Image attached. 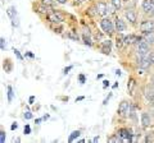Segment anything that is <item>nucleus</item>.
<instances>
[{
	"label": "nucleus",
	"instance_id": "nucleus-31",
	"mask_svg": "<svg viewBox=\"0 0 154 143\" xmlns=\"http://www.w3.org/2000/svg\"><path fill=\"white\" fill-rule=\"evenodd\" d=\"M14 53H16L17 58H18L19 60H22V55H21V54H19V51H18V50H16V51H14Z\"/></svg>",
	"mask_w": 154,
	"mask_h": 143
},
{
	"label": "nucleus",
	"instance_id": "nucleus-25",
	"mask_svg": "<svg viewBox=\"0 0 154 143\" xmlns=\"http://www.w3.org/2000/svg\"><path fill=\"white\" fill-rule=\"evenodd\" d=\"M41 3L44 5H48V7H50V5L53 4V0H41Z\"/></svg>",
	"mask_w": 154,
	"mask_h": 143
},
{
	"label": "nucleus",
	"instance_id": "nucleus-35",
	"mask_svg": "<svg viewBox=\"0 0 154 143\" xmlns=\"http://www.w3.org/2000/svg\"><path fill=\"white\" fill-rule=\"evenodd\" d=\"M33 101H35V96H31L30 97V104H32Z\"/></svg>",
	"mask_w": 154,
	"mask_h": 143
},
{
	"label": "nucleus",
	"instance_id": "nucleus-19",
	"mask_svg": "<svg viewBox=\"0 0 154 143\" xmlns=\"http://www.w3.org/2000/svg\"><path fill=\"white\" fill-rule=\"evenodd\" d=\"M82 38H84V44L85 45H87V46H91V45H93V42H91V40H90V35H86V33H84Z\"/></svg>",
	"mask_w": 154,
	"mask_h": 143
},
{
	"label": "nucleus",
	"instance_id": "nucleus-10",
	"mask_svg": "<svg viewBox=\"0 0 154 143\" xmlns=\"http://www.w3.org/2000/svg\"><path fill=\"white\" fill-rule=\"evenodd\" d=\"M140 41V37H136L135 35H128L125 37V45H134V44H138V42Z\"/></svg>",
	"mask_w": 154,
	"mask_h": 143
},
{
	"label": "nucleus",
	"instance_id": "nucleus-7",
	"mask_svg": "<svg viewBox=\"0 0 154 143\" xmlns=\"http://www.w3.org/2000/svg\"><path fill=\"white\" fill-rule=\"evenodd\" d=\"M96 12H98V14L100 17H105L108 14V7H107V4L105 3H98V5H96Z\"/></svg>",
	"mask_w": 154,
	"mask_h": 143
},
{
	"label": "nucleus",
	"instance_id": "nucleus-6",
	"mask_svg": "<svg viewBox=\"0 0 154 143\" xmlns=\"http://www.w3.org/2000/svg\"><path fill=\"white\" fill-rule=\"evenodd\" d=\"M48 19H49L50 22H53V23H57V24H59L61 22H63V17H62L61 13H58V12L49 13L48 14Z\"/></svg>",
	"mask_w": 154,
	"mask_h": 143
},
{
	"label": "nucleus",
	"instance_id": "nucleus-1",
	"mask_svg": "<svg viewBox=\"0 0 154 143\" xmlns=\"http://www.w3.org/2000/svg\"><path fill=\"white\" fill-rule=\"evenodd\" d=\"M149 42L145 38H140V41L136 44V54H138L139 58L149 55Z\"/></svg>",
	"mask_w": 154,
	"mask_h": 143
},
{
	"label": "nucleus",
	"instance_id": "nucleus-26",
	"mask_svg": "<svg viewBox=\"0 0 154 143\" xmlns=\"http://www.w3.org/2000/svg\"><path fill=\"white\" fill-rule=\"evenodd\" d=\"M0 142H1V143L5 142V133H4V130H1V133H0Z\"/></svg>",
	"mask_w": 154,
	"mask_h": 143
},
{
	"label": "nucleus",
	"instance_id": "nucleus-13",
	"mask_svg": "<svg viewBox=\"0 0 154 143\" xmlns=\"http://www.w3.org/2000/svg\"><path fill=\"white\" fill-rule=\"evenodd\" d=\"M116 30L118 32H123L126 30V24H125V22L122 19H118V18L116 19Z\"/></svg>",
	"mask_w": 154,
	"mask_h": 143
},
{
	"label": "nucleus",
	"instance_id": "nucleus-21",
	"mask_svg": "<svg viewBox=\"0 0 154 143\" xmlns=\"http://www.w3.org/2000/svg\"><path fill=\"white\" fill-rule=\"evenodd\" d=\"M80 136V130H75V132H72L71 133V136H70V138H68V142H72L75 138H77V137Z\"/></svg>",
	"mask_w": 154,
	"mask_h": 143
},
{
	"label": "nucleus",
	"instance_id": "nucleus-9",
	"mask_svg": "<svg viewBox=\"0 0 154 143\" xmlns=\"http://www.w3.org/2000/svg\"><path fill=\"white\" fill-rule=\"evenodd\" d=\"M125 17L128 19V22H131V23H136V12L132 9H126L125 10Z\"/></svg>",
	"mask_w": 154,
	"mask_h": 143
},
{
	"label": "nucleus",
	"instance_id": "nucleus-39",
	"mask_svg": "<svg viewBox=\"0 0 154 143\" xmlns=\"http://www.w3.org/2000/svg\"><path fill=\"white\" fill-rule=\"evenodd\" d=\"M152 84H153V86H154V76H153V77H152Z\"/></svg>",
	"mask_w": 154,
	"mask_h": 143
},
{
	"label": "nucleus",
	"instance_id": "nucleus-41",
	"mask_svg": "<svg viewBox=\"0 0 154 143\" xmlns=\"http://www.w3.org/2000/svg\"><path fill=\"white\" fill-rule=\"evenodd\" d=\"M153 14H154V10H153Z\"/></svg>",
	"mask_w": 154,
	"mask_h": 143
},
{
	"label": "nucleus",
	"instance_id": "nucleus-40",
	"mask_svg": "<svg viewBox=\"0 0 154 143\" xmlns=\"http://www.w3.org/2000/svg\"><path fill=\"white\" fill-rule=\"evenodd\" d=\"M78 1H80V3H84V1H85V0H78Z\"/></svg>",
	"mask_w": 154,
	"mask_h": 143
},
{
	"label": "nucleus",
	"instance_id": "nucleus-5",
	"mask_svg": "<svg viewBox=\"0 0 154 143\" xmlns=\"http://www.w3.org/2000/svg\"><path fill=\"white\" fill-rule=\"evenodd\" d=\"M140 31L141 32H144V33L154 31V22L153 21H144L140 24Z\"/></svg>",
	"mask_w": 154,
	"mask_h": 143
},
{
	"label": "nucleus",
	"instance_id": "nucleus-17",
	"mask_svg": "<svg viewBox=\"0 0 154 143\" xmlns=\"http://www.w3.org/2000/svg\"><path fill=\"white\" fill-rule=\"evenodd\" d=\"M116 45H117V47H118V49H121L122 45H125V37H122V36H118V37H117Z\"/></svg>",
	"mask_w": 154,
	"mask_h": 143
},
{
	"label": "nucleus",
	"instance_id": "nucleus-8",
	"mask_svg": "<svg viewBox=\"0 0 154 143\" xmlns=\"http://www.w3.org/2000/svg\"><path fill=\"white\" fill-rule=\"evenodd\" d=\"M141 125L142 128H149L152 125V118L148 113H142L141 114Z\"/></svg>",
	"mask_w": 154,
	"mask_h": 143
},
{
	"label": "nucleus",
	"instance_id": "nucleus-16",
	"mask_svg": "<svg viewBox=\"0 0 154 143\" xmlns=\"http://www.w3.org/2000/svg\"><path fill=\"white\" fill-rule=\"evenodd\" d=\"M144 38L147 40V41L149 42L150 45H153L154 44V31H152V32H147V33H145Z\"/></svg>",
	"mask_w": 154,
	"mask_h": 143
},
{
	"label": "nucleus",
	"instance_id": "nucleus-15",
	"mask_svg": "<svg viewBox=\"0 0 154 143\" xmlns=\"http://www.w3.org/2000/svg\"><path fill=\"white\" fill-rule=\"evenodd\" d=\"M135 86H136V83H135V79L134 78H130V81H128V84H127V90H128V93L130 95H134V88H135Z\"/></svg>",
	"mask_w": 154,
	"mask_h": 143
},
{
	"label": "nucleus",
	"instance_id": "nucleus-3",
	"mask_svg": "<svg viewBox=\"0 0 154 143\" xmlns=\"http://www.w3.org/2000/svg\"><path fill=\"white\" fill-rule=\"evenodd\" d=\"M100 27H102V30L104 31L105 33H109V35H112L113 31H114L113 23H112V21H110L109 18H103L100 21Z\"/></svg>",
	"mask_w": 154,
	"mask_h": 143
},
{
	"label": "nucleus",
	"instance_id": "nucleus-4",
	"mask_svg": "<svg viewBox=\"0 0 154 143\" xmlns=\"http://www.w3.org/2000/svg\"><path fill=\"white\" fill-rule=\"evenodd\" d=\"M138 64H139V68H140V69H149L150 65H152V61H150V59H149V55L142 56V58H139L138 59Z\"/></svg>",
	"mask_w": 154,
	"mask_h": 143
},
{
	"label": "nucleus",
	"instance_id": "nucleus-14",
	"mask_svg": "<svg viewBox=\"0 0 154 143\" xmlns=\"http://www.w3.org/2000/svg\"><path fill=\"white\" fill-rule=\"evenodd\" d=\"M102 51H103V54H109L110 53V41L109 40H105V41L103 42Z\"/></svg>",
	"mask_w": 154,
	"mask_h": 143
},
{
	"label": "nucleus",
	"instance_id": "nucleus-33",
	"mask_svg": "<svg viewBox=\"0 0 154 143\" xmlns=\"http://www.w3.org/2000/svg\"><path fill=\"white\" fill-rule=\"evenodd\" d=\"M71 69H72V67H67V68H65V69H64V74H67V73H68V72H70Z\"/></svg>",
	"mask_w": 154,
	"mask_h": 143
},
{
	"label": "nucleus",
	"instance_id": "nucleus-37",
	"mask_svg": "<svg viewBox=\"0 0 154 143\" xmlns=\"http://www.w3.org/2000/svg\"><path fill=\"white\" fill-rule=\"evenodd\" d=\"M27 56H30V58H33V54H32V53H30V51H28V53H27Z\"/></svg>",
	"mask_w": 154,
	"mask_h": 143
},
{
	"label": "nucleus",
	"instance_id": "nucleus-34",
	"mask_svg": "<svg viewBox=\"0 0 154 143\" xmlns=\"http://www.w3.org/2000/svg\"><path fill=\"white\" fill-rule=\"evenodd\" d=\"M103 86H104V87H108V86H109V82H108V81H104V82H103Z\"/></svg>",
	"mask_w": 154,
	"mask_h": 143
},
{
	"label": "nucleus",
	"instance_id": "nucleus-24",
	"mask_svg": "<svg viewBox=\"0 0 154 143\" xmlns=\"http://www.w3.org/2000/svg\"><path fill=\"white\" fill-rule=\"evenodd\" d=\"M0 42H1V44H0V46H1V50L4 51L5 49H7V44H5V40L1 37V38H0Z\"/></svg>",
	"mask_w": 154,
	"mask_h": 143
},
{
	"label": "nucleus",
	"instance_id": "nucleus-30",
	"mask_svg": "<svg viewBox=\"0 0 154 143\" xmlns=\"http://www.w3.org/2000/svg\"><path fill=\"white\" fill-rule=\"evenodd\" d=\"M78 78H80V82H81V84L85 83V76H84V74H80Z\"/></svg>",
	"mask_w": 154,
	"mask_h": 143
},
{
	"label": "nucleus",
	"instance_id": "nucleus-11",
	"mask_svg": "<svg viewBox=\"0 0 154 143\" xmlns=\"http://www.w3.org/2000/svg\"><path fill=\"white\" fill-rule=\"evenodd\" d=\"M142 9H144V12H147V13L153 12L154 10L153 3L150 1V0H144V1H142Z\"/></svg>",
	"mask_w": 154,
	"mask_h": 143
},
{
	"label": "nucleus",
	"instance_id": "nucleus-12",
	"mask_svg": "<svg viewBox=\"0 0 154 143\" xmlns=\"http://www.w3.org/2000/svg\"><path fill=\"white\" fill-rule=\"evenodd\" d=\"M145 97L149 102H154V90L152 87H147L145 88Z\"/></svg>",
	"mask_w": 154,
	"mask_h": 143
},
{
	"label": "nucleus",
	"instance_id": "nucleus-20",
	"mask_svg": "<svg viewBox=\"0 0 154 143\" xmlns=\"http://www.w3.org/2000/svg\"><path fill=\"white\" fill-rule=\"evenodd\" d=\"M8 16L10 17V19H12V21H14V16H17L14 7H12V8H9V9H8Z\"/></svg>",
	"mask_w": 154,
	"mask_h": 143
},
{
	"label": "nucleus",
	"instance_id": "nucleus-28",
	"mask_svg": "<svg viewBox=\"0 0 154 143\" xmlns=\"http://www.w3.org/2000/svg\"><path fill=\"white\" fill-rule=\"evenodd\" d=\"M30 133H31L30 125H26V127H25V134H30Z\"/></svg>",
	"mask_w": 154,
	"mask_h": 143
},
{
	"label": "nucleus",
	"instance_id": "nucleus-42",
	"mask_svg": "<svg viewBox=\"0 0 154 143\" xmlns=\"http://www.w3.org/2000/svg\"><path fill=\"white\" fill-rule=\"evenodd\" d=\"M123 1H126V0H123Z\"/></svg>",
	"mask_w": 154,
	"mask_h": 143
},
{
	"label": "nucleus",
	"instance_id": "nucleus-36",
	"mask_svg": "<svg viewBox=\"0 0 154 143\" xmlns=\"http://www.w3.org/2000/svg\"><path fill=\"white\" fill-rule=\"evenodd\" d=\"M58 3H61V4H64V3H67V0H57Z\"/></svg>",
	"mask_w": 154,
	"mask_h": 143
},
{
	"label": "nucleus",
	"instance_id": "nucleus-38",
	"mask_svg": "<svg viewBox=\"0 0 154 143\" xmlns=\"http://www.w3.org/2000/svg\"><path fill=\"white\" fill-rule=\"evenodd\" d=\"M93 141H94V142H98V141H99V137H95V138H94Z\"/></svg>",
	"mask_w": 154,
	"mask_h": 143
},
{
	"label": "nucleus",
	"instance_id": "nucleus-18",
	"mask_svg": "<svg viewBox=\"0 0 154 143\" xmlns=\"http://www.w3.org/2000/svg\"><path fill=\"white\" fill-rule=\"evenodd\" d=\"M37 12L41 14H49V10H48V5L42 4L41 7H37Z\"/></svg>",
	"mask_w": 154,
	"mask_h": 143
},
{
	"label": "nucleus",
	"instance_id": "nucleus-27",
	"mask_svg": "<svg viewBox=\"0 0 154 143\" xmlns=\"http://www.w3.org/2000/svg\"><path fill=\"white\" fill-rule=\"evenodd\" d=\"M25 119H31V118H32V114H31L30 113V111H27V113H25Z\"/></svg>",
	"mask_w": 154,
	"mask_h": 143
},
{
	"label": "nucleus",
	"instance_id": "nucleus-22",
	"mask_svg": "<svg viewBox=\"0 0 154 143\" xmlns=\"http://www.w3.org/2000/svg\"><path fill=\"white\" fill-rule=\"evenodd\" d=\"M110 1H112L113 7H114L116 9H119V8H121V5H122V0H110Z\"/></svg>",
	"mask_w": 154,
	"mask_h": 143
},
{
	"label": "nucleus",
	"instance_id": "nucleus-32",
	"mask_svg": "<svg viewBox=\"0 0 154 143\" xmlns=\"http://www.w3.org/2000/svg\"><path fill=\"white\" fill-rule=\"evenodd\" d=\"M17 128H18V125H17V123H13V124H12V127H10V129H12V130H14V129H17Z\"/></svg>",
	"mask_w": 154,
	"mask_h": 143
},
{
	"label": "nucleus",
	"instance_id": "nucleus-29",
	"mask_svg": "<svg viewBox=\"0 0 154 143\" xmlns=\"http://www.w3.org/2000/svg\"><path fill=\"white\" fill-rule=\"evenodd\" d=\"M149 59H150V61H152V64H154V51H152V53L149 54Z\"/></svg>",
	"mask_w": 154,
	"mask_h": 143
},
{
	"label": "nucleus",
	"instance_id": "nucleus-2",
	"mask_svg": "<svg viewBox=\"0 0 154 143\" xmlns=\"http://www.w3.org/2000/svg\"><path fill=\"white\" fill-rule=\"evenodd\" d=\"M131 113H132V105H131L128 101H122L118 106L119 116H122V118H127V116L131 115Z\"/></svg>",
	"mask_w": 154,
	"mask_h": 143
},
{
	"label": "nucleus",
	"instance_id": "nucleus-23",
	"mask_svg": "<svg viewBox=\"0 0 154 143\" xmlns=\"http://www.w3.org/2000/svg\"><path fill=\"white\" fill-rule=\"evenodd\" d=\"M13 100V90L12 87H8V102H12Z\"/></svg>",
	"mask_w": 154,
	"mask_h": 143
}]
</instances>
